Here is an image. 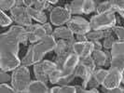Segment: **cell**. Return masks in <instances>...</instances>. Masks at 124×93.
Returning <instances> with one entry per match:
<instances>
[{"label":"cell","mask_w":124,"mask_h":93,"mask_svg":"<svg viewBox=\"0 0 124 93\" xmlns=\"http://www.w3.org/2000/svg\"><path fill=\"white\" fill-rule=\"evenodd\" d=\"M28 32L22 25H14L0 36V68L7 72L13 71L22 64L19 59L20 44L26 45Z\"/></svg>","instance_id":"1"},{"label":"cell","mask_w":124,"mask_h":93,"mask_svg":"<svg viewBox=\"0 0 124 93\" xmlns=\"http://www.w3.org/2000/svg\"><path fill=\"white\" fill-rule=\"evenodd\" d=\"M100 84L98 83V81L96 80L94 77H92L91 80L89 81V84H88V87H91V88H97V87L99 86Z\"/></svg>","instance_id":"33"},{"label":"cell","mask_w":124,"mask_h":93,"mask_svg":"<svg viewBox=\"0 0 124 93\" xmlns=\"http://www.w3.org/2000/svg\"><path fill=\"white\" fill-rule=\"evenodd\" d=\"M124 10V0H106L102 2L96 7L95 11L97 13L105 12H119Z\"/></svg>","instance_id":"13"},{"label":"cell","mask_w":124,"mask_h":93,"mask_svg":"<svg viewBox=\"0 0 124 93\" xmlns=\"http://www.w3.org/2000/svg\"><path fill=\"white\" fill-rule=\"evenodd\" d=\"M110 66L124 71V41H116L111 48Z\"/></svg>","instance_id":"8"},{"label":"cell","mask_w":124,"mask_h":93,"mask_svg":"<svg viewBox=\"0 0 124 93\" xmlns=\"http://www.w3.org/2000/svg\"><path fill=\"white\" fill-rule=\"evenodd\" d=\"M16 2H17V0H1L0 1L1 10H3V11L10 10L12 7L16 6Z\"/></svg>","instance_id":"25"},{"label":"cell","mask_w":124,"mask_h":93,"mask_svg":"<svg viewBox=\"0 0 124 93\" xmlns=\"http://www.w3.org/2000/svg\"><path fill=\"white\" fill-rule=\"evenodd\" d=\"M62 69L57 68L55 69L53 72H51L49 75V79L51 84H58V82L60 81V79L62 78Z\"/></svg>","instance_id":"23"},{"label":"cell","mask_w":124,"mask_h":93,"mask_svg":"<svg viewBox=\"0 0 124 93\" xmlns=\"http://www.w3.org/2000/svg\"><path fill=\"white\" fill-rule=\"evenodd\" d=\"M15 92L12 86H8L6 83H1L0 85V93H13Z\"/></svg>","instance_id":"31"},{"label":"cell","mask_w":124,"mask_h":93,"mask_svg":"<svg viewBox=\"0 0 124 93\" xmlns=\"http://www.w3.org/2000/svg\"><path fill=\"white\" fill-rule=\"evenodd\" d=\"M112 30L116 34V36H118V40L124 41V27H121V26H114L112 28Z\"/></svg>","instance_id":"29"},{"label":"cell","mask_w":124,"mask_h":93,"mask_svg":"<svg viewBox=\"0 0 124 93\" xmlns=\"http://www.w3.org/2000/svg\"><path fill=\"white\" fill-rule=\"evenodd\" d=\"M34 74L37 80H40L45 83H48L50 79H49V74L47 73V71L44 68L42 62H39L35 64L34 66Z\"/></svg>","instance_id":"17"},{"label":"cell","mask_w":124,"mask_h":93,"mask_svg":"<svg viewBox=\"0 0 124 93\" xmlns=\"http://www.w3.org/2000/svg\"><path fill=\"white\" fill-rule=\"evenodd\" d=\"M116 41H117V40L110 35V36H108L105 37V41H104L103 46H104L105 49L109 50V49H111L112 47H113V45H114V43H115Z\"/></svg>","instance_id":"30"},{"label":"cell","mask_w":124,"mask_h":93,"mask_svg":"<svg viewBox=\"0 0 124 93\" xmlns=\"http://www.w3.org/2000/svg\"><path fill=\"white\" fill-rule=\"evenodd\" d=\"M50 4H56L57 2H58V0H47Z\"/></svg>","instance_id":"41"},{"label":"cell","mask_w":124,"mask_h":93,"mask_svg":"<svg viewBox=\"0 0 124 93\" xmlns=\"http://www.w3.org/2000/svg\"><path fill=\"white\" fill-rule=\"evenodd\" d=\"M122 84H123V89H124V78L122 79Z\"/></svg>","instance_id":"43"},{"label":"cell","mask_w":124,"mask_h":93,"mask_svg":"<svg viewBox=\"0 0 124 93\" xmlns=\"http://www.w3.org/2000/svg\"><path fill=\"white\" fill-rule=\"evenodd\" d=\"M76 87V92H78V93H85V92H88L89 93V91H88L86 88H84V87H82V86H75Z\"/></svg>","instance_id":"38"},{"label":"cell","mask_w":124,"mask_h":93,"mask_svg":"<svg viewBox=\"0 0 124 93\" xmlns=\"http://www.w3.org/2000/svg\"><path fill=\"white\" fill-rule=\"evenodd\" d=\"M0 15H1V19H0V23H1V26L2 27H6V26H8V25L11 24V22H12V18H10V17H8V15H7L5 11H3V10H1V12H0Z\"/></svg>","instance_id":"26"},{"label":"cell","mask_w":124,"mask_h":93,"mask_svg":"<svg viewBox=\"0 0 124 93\" xmlns=\"http://www.w3.org/2000/svg\"><path fill=\"white\" fill-rule=\"evenodd\" d=\"M122 79H123L122 72L115 67L110 66V68L108 69L107 75L104 83L102 84V86L106 89L116 88L118 87H120V84L122 83Z\"/></svg>","instance_id":"10"},{"label":"cell","mask_w":124,"mask_h":93,"mask_svg":"<svg viewBox=\"0 0 124 93\" xmlns=\"http://www.w3.org/2000/svg\"><path fill=\"white\" fill-rule=\"evenodd\" d=\"M64 7L71 14H90L96 9L93 0H73Z\"/></svg>","instance_id":"7"},{"label":"cell","mask_w":124,"mask_h":93,"mask_svg":"<svg viewBox=\"0 0 124 93\" xmlns=\"http://www.w3.org/2000/svg\"><path fill=\"white\" fill-rule=\"evenodd\" d=\"M89 93H98V89L97 88H91V89H88Z\"/></svg>","instance_id":"40"},{"label":"cell","mask_w":124,"mask_h":93,"mask_svg":"<svg viewBox=\"0 0 124 93\" xmlns=\"http://www.w3.org/2000/svg\"><path fill=\"white\" fill-rule=\"evenodd\" d=\"M93 47H94V50H102V48L104 46L99 41H93Z\"/></svg>","instance_id":"37"},{"label":"cell","mask_w":124,"mask_h":93,"mask_svg":"<svg viewBox=\"0 0 124 93\" xmlns=\"http://www.w3.org/2000/svg\"><path fill=\"white\" fill-rule=\"evenodd\" d=\"M42 25H43L44 29H45V30H46V32H47V35H52L53 31H52L51 25H50V23H48V22H45V23H43Z\"/></svg>","instance_id":"35"},{"label":"cell","mask_w":124,"mask_h":93,"mask_svg":"<svg viewBox=\"0 0 124 93\" xmlns=\"http://www.w3.org/2000/svg\"><path fill=\"white\" fill-rule=\"evenodd\" d=\"M112 29H106V30H93V32L90 31L87 34L88 41H99L100 39L110 36L112 33Z\"/></svg>","instance_id":"19"},{"label":"cell","mask_w":124,"mask_h":93,"mask_svg":"<svg viewBox=\"0 0 124 93\" xmlns=\"http://www.w3.org/2000/svg\"><path fill=\"white\" fill-rule=\"evenodd\" d=\"M87 42V41H86ZM84 47H85V42H79V41H77L73 44V51L75 53H77L78 55L81 57L82 55V52L84 50Z\"/></svg>","instance_id":"28"},{"label":"cell","mask_w":124,"mask_h":93,"mask_svg":"<svg viewBox=\"0 0 124 93\" xmlns=\"http://www.w3.org/2000/svg\"><path fill=\"white\" fill-rule=\"evenodd\" d=\"M10 82L15 92H28L32 80L30 71L28 70L27 66L22 64L14 69Z\"/></svg>","instance_id":"3"},{"label":"cell","mask_w":124,"mask_h":93,"mask_svg":"<svg viewBox=\"0 0 124 93\" xmlns=\"http://www.w3.org/2000/svg\"><path fill=\"white\" fill-rule=\"evenodd\" d=\"M67 27L76 35H87L92 30L90 21L79 16H75L70 19L67 22Z\"/></svg>","instance_id":"9"},{"label":"cell","mask_w":124,"mask_h":93,"mask_svg":"<svg viewBox=\"0 0 124 93\" xmlns=\"http://www.w3.org/2000/svg\"><path fill=\"white\" fill-rule=\"evenodd\" d=\"M28 92L33 93H47L50 92V89L47 86V83L42 82L40 80L32 81L29 86V91Z\"/></svg>","instance_id":"18"},{"label":"cell","mask_w":124,"mask_h":93,"mask_svg":"<svg viewBox=\"0 0 124 93\" xmlns=\"http://www.w3.org/2000/svg\"><path fill=\"white\" fill-rule=\"evenodd\" d=\"M10 15L12 20L22 26H29L32 24V18L27 12L26 7L15 6L10 9Z\"/></svg>","instance_id":"11"},{"label":"cell","mask_w":124,"mask_h":93,"mask_svg":"<svg viewBox=\"0 0 124 93\" xmlns=\"http://www.w3.org/2000/svg\"><path fill=\"white\" fill-rule=\"evenodd\" d=\"M79 62H80V57L75 52H72L66 58L62 68V78L58 82V84L60 86L68 85L70 82L73 81V79L76 77L75 76V70L77 68V66L78 65Z\"/></svg>","instance_id":"4"},{"label":"cell","mask_w":124,"mask_h":93,"mask_svg":"<svg viewBox=\"0 0 124 93\" xmlns=\"http://www.w3.org/2000/svg\"><path fill=\"white\" fill-rule=\"evenodd\" d=\"M118 14H119V15H120V16H121V17L123 18V20H124V10H123V11H119V12H118Z\"/></svg>","instance_id":"42"},{"label":"cell","mask_w":124,"mask_h":93,"mask_svg":"<svg viewBox=\"0 0 124 93\" xmlns=\"http://www.w3.org/2000/svg\"><path fill=\"white\" fill-rule=\"evenodd\" d=\"M50 21L53 25L61 26V25L67 23L69 20L71 19V13L65 7H56L52 8L50 11Z\"/></svg>","instance_id":"12"},{"label":"cell","mask_w":124,"mask_h":93,"mask_svg":"<svg viewBox=\"0 0 124 93\" xmlns=\"http://www.w3.org/2000/svg\"><path fill=\"white\" fill-rule=\"evenodd\" d=\"M25 29L28 32V41L30 43H36L47 36V32L44 29L43 25L38 23L26 26Z\"/></svg>","instance_id":"14"},{"label":"cell","mask_w":124,"mask_h":93,"mask_svg":"<svg viewBox=\"0 0 124 93\" xmlns=\"http://www.w3.org/2000/svg\"><path fill=\"white\" fill-rule=\"evenodd\" d=\"M52 36L57 39L70 40V39L75 38L74 33L71 31L68 27H64V26H59L58 28H56L52 33Z\"/></svg>","instance_id":"16"},{"label":"cell","mask_w":124,"mask_h":93,"mask_svg":"<svg viewBox=\"0 0 124 93\" xmlns=\"http://www.w3.org/2000/svg\"><path fill=\"white\" fill-rule=\"evenodd\" d=\"M27 12L30 15V17L32 19H34L35 21H37L39 23H45L47 22V16L44 13V11L38 10L36 7H26Z\"/></svg>","instance_id":"20"},{"label":"cell","mask_w":124,"mask_h":93,"mask_svg":"<svg viewBox=\"0 0 124 93\" xmlns=\"http://www.w3.org/2000/svg\"><path fill=\"white\" fill-rule=\"evenodd\" d=\"M75 38L70 40L65 39H59L56 43V47L54 51L56 53L55 62L58 66V68L62 69L63 63L65 62L66 58L68 57L73 51V44L75 43Z\"/></svg>","instance_id":"6"},{"label":"cell","mask_w":124,"mask_h":93,"mask_svg":"<svg viewBox=\"0 0 124 93\" xmlns=\"http://www.w3.org/2000/svg\"><path fill=\"white\" fill-rule=\"evenodd\" d=\"M8 81H11V76L8 74L7 71L1 70V72H0V82L1 83H8Z\"/></svg>","instance_id":"32"},{"label":"cell","mask_w":124,"mask_h":93,"mask_svg":"<svg viewBox=\"0 0 124 93\" xmlns=\"http://www.w3.org/2000/svg\"><path fill=\"white\" fill-rule=\"evenodd\" d=\"M102 90L103 91H106V92H124L123 87H118L116 88H112V89H106L105 87H102Z\"/></svg>","instance_id":"34"},{"label":"cell","mask_w":124,"mask_h":93,"mask_svg":"<svg viewBox=\"0 0 124 93\" xmlns=\"http://www.w3.org/2000/svg\"><path fill=\"white\" fill-rule=\"evenodd\" d=\"M108 73V70H104V69H95V71L93 72V76L98 81L100 85H102L104 83V81L106 79V75Z\"/></svg>","instance_id":"22"},{"label":"cell","mask_w":124,"mask_h":93,"mask_svg":"<svg viewBox=\"0 0 124 93\" xmlns=\"http://www.w3.org/2000/svg\"><path fill=\"white\" fill-rule=\"evenodd\" d=\"M56 43V38L52 35H47L41 40L33 43L29 46L26 54L23 57L22 64L25 66H30L41 62L47 53L54 50Z\"/></svg>","instance_id":"2"},{"label":"cell","mask_w":124,"mask_h":93,"mask_svg":"<svg viewBox=\"0 0 124 93\" xmlns=\"http://www.w3.org/2000/svg\"><path fill=\"white\" fill-rule=\"evenodd\" d=\"M37 0H23V4L25 7H31L35 4Z\"/></svg>","instance_id":"39"},{"label":"cell","mask_w":124,"mask_h":93,"mask_svg":"<svg viewBox=\"0 0 124 93\" xmlns=\"http://www.w3.org/2000/svg\"><path fill=\"white\" fill-rule=\"evenodd\" d=\"M93 30H106L112 29L117 23V18L112 12L97 13L90 20Z\"/></svg>","instance_id":"5"},{"label":"cell","mask_w":124,"mask_h":93,"mask_svg":"<svg viewBox=\"0 0 124 93\" xmlns=\"http://www.w3.org/2000/svg\"><path fill=\"white\" fill-rule=\"evenodd\" d=\"M122 74H123V78H124V71L122 72Z\"/></svg>","instance_id":"44"},{"label":"cell","mask_w":124,"mask_h":93,"mask_svg":"<svg viewBox=\"0 0 124 93\" xmlns=\"http://www.w3.org/2000/svg\"><path fill=\"white\" fill-rule=\"evenodd\" d=\"M77 41H79V42H86V41H88L87 35H77Z\"/></svg>","instance_id":"36"},{"label":"cell","mask_w":124,"mask_h":93,"mask_svg":"<svg viewBox=\"0 0 124 93\" xmlns=\"http://www.w3.org/2000/svg\"><path fill=\"white\" fill-rule=\"evenodd\" d=\"M50 92L51 93H75L76 92V87L75 86H68V85L53 87L50 88Z\"/></svg>","instance_id":"21"},{"label":"cell","mask_w":124,"mask_h":93,"mask_svg":"<svg viewBox=\"0 0 124 93\" xmlns=\"http://www.w3.org/2000/svg\"><path fill=\"white\" fill-rule=\"evenodd\" d=\"M93 51H94V47H93V41H87L85 42V47H84V50L82 52L80 59H84L90 56L93 55Z\"/></svg>","instance_id":"24"},{"label":"cell","mask_w":124,"mask_h":93,"mask_svg":"<svg viewBox=\"0 0 124 93\" xmlns=\"http://www.w3.org/2000/svg\"><path fill=\"white\" fill-rule=\"evenodd\" d=\"M35 7L38 9V10H41L44 11L45 9H48L50 7V3L47 1V0H37L34 4Z\"/></svg>","instance_id":"27"},{"label":"cell","mask_w":124,"mask_h":93,"mask_svg":"<svg viewBox=\"0 0 124 93\" xmlns=\"http://www.w3.org/2000/svg\"><path fill=\"white\" fill-rule=\"evenodd\" d=\"M93 58L95 62L96 66L98 67H102V66H107V62L108 60L111 61V55L108 57V53L107 52H104L102 50H94L93 53Z\"/></svg>","instance_id":"15"}]
</instances>
